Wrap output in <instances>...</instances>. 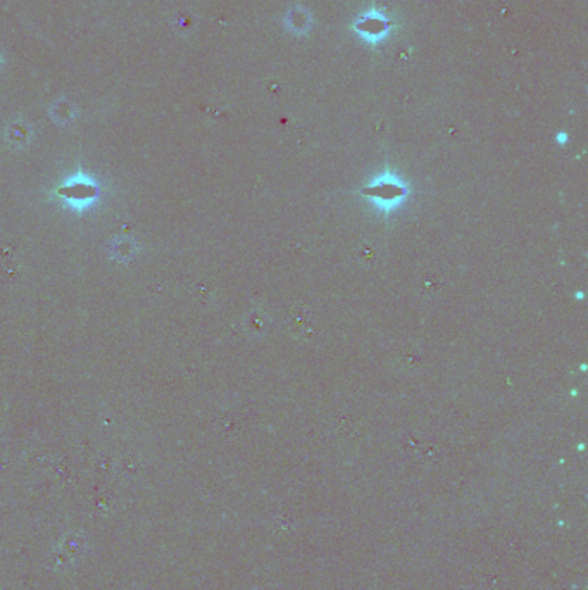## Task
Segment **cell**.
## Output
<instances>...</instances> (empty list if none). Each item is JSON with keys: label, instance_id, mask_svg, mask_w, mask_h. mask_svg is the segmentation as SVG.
<instances>
[{"label": "cell", "instance_id": "6da1fadb", "mask_svg": "<svg viewBox=\"0 0 588 590\" xmlns=\"http://www.w3.org/2000/svg\"><path fill=\"white\" fill-rule=\"evenodd\" d=\"M359 259H363L366 264H371L373 261L378 259V256H376V252L370 245H366V247H363V251H359Z\"/></svg>", "mask_w": 588, "mask_h": 590}]
</instances>
